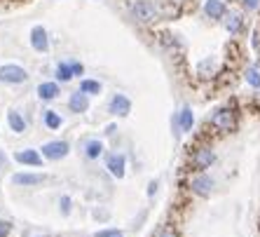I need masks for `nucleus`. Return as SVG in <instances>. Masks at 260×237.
<instances>
[{
  "label": "nucleus",
  "mask_w": 260,
  "mask_h": 237,
  "mask_svg": "<svg viewBox=\"0 0 260 237\" xmlns=\"http://www.w3.org/2000/svg\"><path fill=\"white\" fill-rule=\"evenodd\" d=\"M129 17L139 24H157L162 19H174L176 7L157 3V0H132L127 5Z\"/></svg>",
  "instance_id": "1"
},
{
  "label": "nucleus",
  "mask_w": 260,
  "mask_h": 237,
  "mask_svg": "<svg viewBox=\"0 0 260 237\" xmlns=\"http://www.w3.org/2000/svg\"><path fill=\"white\" fill-rule=\"evenodd\" d=\"M211 127H216L218 132H232V129L237 127V113L230 108V106H223V108H218L213 110V115H211Z\"/></svg>",
  "instance_id": "2"
},
{
  "label": "nucleus",
  "mask_w": 260,
  "mask_h": 237,
  "mask_svg": "<svg viewBox=\"0 0 260 237\" xmlns=\"http://www.w3.org/2000/svg\"><path fill=\"white\" fill-rule=\"evenodd\" d=\"M26 80H28V71L24 66H19V64L0 66V82H5V85H24Z\"/></svg>",
  "instance_id": "3"
},
{
  "label": "nucleus",
  "mask_w": 260,
  "mask_h": 237,
  "mask_svg": "<svg viewBox=\"0 0 260 237\" xmlns=\"http://www.w3.org/2000/svg\"><path fill=\"white\" fill-rule=\"evenodd\" d=\"M220 24L230 36H239L246 28V19H244V12H239V10H228V14L223 17Z\"/></svg>",
  "instance_id": "4"
},
{
  "label": "nucleus",
  "mask_w": 260,
  "mask_h": 237,
  "mask_svg": "<svg viewBox=\"0 0 260 237\" xmlns=\"http://www.w3.org/2000/svg\"><path fill=\"white\" fill-rule=\"evenodd\" d=\"M28 40H30V47L36 49L38 54H45V52H49V33L45 26H33L28 33Z\"/></svg>",
  "instance_id": "5"
},
{
  "label": "nucleus",
  "mask_w": 260,
  "mask_h": 237,
  "mask_svg": "<svg viewBox=\"0 0 260 237\" xmlns=\"http://www.w3.org/2000/svg\"><path fill=\"white\" fill-rule=\"evenodd\" d=\"M204 17L211 19V21H223V17L228 14V3L225 0H204Z\"/></svg>",
  "instance_id": "6"
},
{
  "label": "nucleus",
  "mask_w": 260,
  "mask_h": 237,
  "mask_svg": "<svg viewBox=\"0 0 260 237\" xmlns=\"http://www.w3.org/2000/svg\"><path fill=\"white\" fill-rule=\"evenodd\" d=\"M108 110L117 117H127L129 113H132V101H129V97H124V94H113L108 101Z\"/></svg>",
  "instance_id": "7"
},
{
  "label": "nucleus",
  "mask_w": 260,
  "mask_h": 237,
  "mask_svg": "<svg viewBox=\"0 0 260 237\" xmlns=\"http://www.w3.org/2000/svg\"><path fill=\"white\" fill-rule=\"evenodd\" d=\"M213 186H216V181H213L211 176H206V174H197V176L190 181V188H192L194 195H200V197H209L213 190Z\"/></svg>",
  "instance_id": "8"
},
{
  "label": "nucleus",
  "mask_w": 260,
  "mask_h": 237,
  "mask_svg": "<svg viewBox=\"0 0 260 237\" xmlns=\"http://www.w3.org/2000/svg\"><path fill=\"white\" fill-rule=\"evenodd\" d=\"M68 151H71V146H68L66 141H49V143L43 146V158L61 160V158H66L68 155Z\"/></svg>",
  "instance_id": "9"
},
{
  "label": "nucleus",
  "mask_w": 260,
  "mask_h": 237,
  "mask_svg": "<svg viewBox=\"0 0 260 237\" xmlns=\"http://www.w3.org/2000/svg\"><path fill=\"white\" fill-rule=\"evenodd\" d=\"M213 160H216V155H213L211 148L202 146V148H197L194 155H192V167L194 169H200V171H204V169H209V167L213 164Z\"/></svg>",
  "instance_id": "10"
},
{
  "label": "nucleus",
  "mask_w": 260,
  "mask_h": 237,
  "mask_svg": "<svg viewBox=\"0 0 260 237\" xmlns=\"http://www.w3.org/2000/svg\"><path fill=\"white\" fill-rule=\"evenodd\" d=\"M192 125H194V113H192V108H181L178 113L174 115V127L178 129V132H190L192 129Z\"/></svg>",
  "instance_id": "11"
},
{
  "label": "nucleus",
  "mask_w": 260,
  "mask_h": 237,
  "mask_svg": "<svg viewBox=\"0 0 260 237\" xmlns=\"http://www.w3.org/2000/svg\"><path fill=\"white\" fill-rule=\"evenodd\" d=\"M68 108H71V113H87V108H89V94H85V92H73L71 97H68Z\"/></svg>",
  "instance_id": "12"
},
{
  "label": "nucleus",
  "mask_w": 260,
  "mask_h": 237,
  "mask_svg": "<svg viewBox=\"0 0 260 237\" xmlns=\"http://www.w3.org/2000/svg\"><path fill=\"white\" fill-rule=\"evenodd\" d=\"M54 75H56V82H61V85H66V82H71L73 78H78L75 71H73L71 61H59L54 68Z\"/></svg>",
  "instance_id": "13"
},
{
  "label": "nucleus",
  "mask_w": 260,
  "mask_h": 237,
  "mask_svg": "<svg viewBox=\"0 0 260 237\" xmlns=\"http://www.w3.org/2000/svg\"><path fill=\"white\" fill-rule=\"evenodd\" d=\"M59 94H61L59 82H40L38 85V97L43 99V101H54Z\"/></svg>",
  "instance_id": "14"
},
{
  "label": "nucleus",
  "mask_w": 260,
  "mask_h": 237,
  "mask_svg": "<svg viewBox=\"0 0 260 237\" xmlns=\"http://www.w3.org/2000/svg\"><path fill=\"white\" fill-rule=\"evenodd\" d=\"M14 160L21 164H30V167H40L43 164V158H40V153L33 151V148H26V151H19L14 155Z\"/></svg>",
  "instance_id": "15"
},
{
  "label": "nucleus",
  "mask_w": 260,
  "mask_h": 237,
  "mask_svg": "<svg viewBox=\"0 0 260 237\" xmlns=\"http://www.w3.org/2000/svg\"><path fill=\"white\" fill-rule=\"evenodd\" d=\"M108 169H110V174L117 176V179L124 176V155H122V153H113V155H110L108 158Z\"/></svg>",
  "instance_id": "16"
},
{
  "label": "nucleus",
  "mask_w": 260,
  "mask_h": 237,
  "mask_svg": "<svg viewBox=\"0 0 260 237\" xmlns=\"http://www.w3.org/2000/svg\"><path fill=\"white\" fill-rule=\"evenodd\" d=\"M216 68H218V61L213 59V56H206V59H202L200 64H197V75H202V78H209L213 73H216Z\"/></svg>",
  "instance_id": "17"
},
{
  "label": "nucleus",
  "mask_w": 260,
  "mask_h": 237,
  "mask_svg": "<svg viewBox=\"0 0 260 237\" xmlns=\"http://www.w3.org/2000/svg\"><path fill=\"white\" fill-rule=\"evenodd\" d=\"M244 80H246L248 87L260 90V66H258V64H251V66H246V71H244Z\"/></svg>",
  "instance_id": "18"
},
{
  "label": "nucleus",
  "mask_w": 260,
  "mask_h": 237,
  "mask_svg": "<svg viewBox=\"0 0 260 237\" xmlns=\"http://www.w3.org/2000/svg\"><path fill=\"white\" fill-rule=\"evenodd\" d=\"M80 92H85V94H89V97H96V94H101L103 85L99 82V80H91V78H82L80 80Z\"/></svg>",
  "instance_id": "19"
},
{
  "label": "nucleus",
  "mask_w": 260,
  "mask_h": 237,
  "mask_svg": "<svg viewBox=\"0 0 260 237\" xmlns=\"http://www.w3.org/2000/svg\"><path fill=\"white\" fill-rule=\"evenodd\" d=\"M45 176L40 174H14L12 176V183L14 186H38V183H43Z\"/></svg>",
  "instance_id": "20"
},
{
  "label": "nucleus",
  "mask_w": 260,
  "mask_h": 237,
  "mask_svg": "<svg viewBox=\"0 0 260 237\" xmlns=\"http://www.w3.org/2000/svg\"><path fill=\"white\" fill-rule=\"evenodd\" d=\"M7 122H10L12 132H17V134H24V132H26V120H24L21 115H19L17 110H12V113L7 115Z\"/></svg>",
  "instance_id": "21"
},
{
  "label": "nucleus",
  "mask_w": 260,
  "mask_h": 237,
  "mask_svg": "<svg viewBox=\"0 0 260 237\" xmlns=\"http://www.w3.org/2000/svg\"><path fill=\"white\" fill-rule=\"evenodd\" d=\"M43 120H45V125H47L49 129H59L61 125H63V120H61V113H56V110H45Z\"/></svg>",
  "instance_id": "22"
},
{
  "label": "nucleus",
  "mask_w": 260,
  "mask_h": 237,
  "mask_svg": "<svg viewBox=\"0 0 260 237\" xmlns=\"http://www.w3.org/2000/svg\"><path fill=\"white\" fill-rule=\"evenodd\" d=\"M85 153H87V158L96 160L99 155H101V153H103V143H101V141H96V139L87 141V146H85Z\"/></svg>",
  "instance_id": "23"
},
{
  "label": "nucleus",
  "mask_w": 260,
  "mask_h": 237,
  "mask_svg": "<svg viewBox=\"0 0 260 237\" xmlns=\"http://www.w3.org/2000/svg\"><path fill=\"white\" fill-rule=\"evenodd\" d=\"M239 3H242V7L246 10V12H255V10L260 7V0H239Z\"/></svg>",
  "instance_id": "24"
},
{
  "label": "nucleus",
  "mask_w": 260,
  "mask_h": 237,
  "mask_svg": "<svg viewBox=\"0 0 260 237\" xmlns=\"http://www.w3.org/2000/svg\"><path fill=\"white\" fill-rule=\"evenodd\" d=\"M12 232V225L7 223V221H0V237H7Z\"/></svg>",
  "instance_id": "25"
},
{
  "label": "nucleus",
  "mask_w": 260,
  "mask_h": 237,
  "mask_svg": "<svg viewBox=\"0 0 260 237\" xmlns=\"http://www.w3.org/2000/svg\"><path fill=\"white\" fill-rule=\"evenodd\" d=\"M94 237H122V232H117V230H101V232H96Z\"/></svg>",
  "instance_id": "26"
},
{
  "label": "nucleus",
  "mask_w": 260,
  "mask_h": 237,
  "mask_svg": "<svg viewBox=\"0 0 260 237\" xmlns=\"http://www.w3.org/2000/svg\"><path fill=\"white\" fill-rule=\"evenodd\" d=\"M157 237H178V235H176L174 228H162V230L157 232Z\"/></svg>",
  "instance_id": "27"
}]
</instances>
